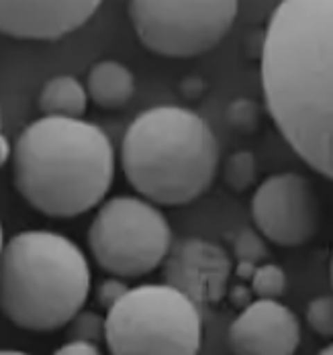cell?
Returning a JSON list of instances; mask_svg holds the SVG:
<instances>
[{
    "instance_id": "cell-1",
    "label": "cell",
    "mask_w": 333,
    "mask_h": 355,
    "mask_svg": "<svg viewBox=\"0 0 333 355\" xmlns=\"http://www.w3.org/2000/svg\"><path fill=\"white\" fill-rule=\"evenodd\" d=\"M266 108L295 153L333 182V0H284L262 43Z\"/></svg>"
},
{
    "instance_id": "cell-2",
    "label": "cell",
    "mask_w": 333,
    "mask_h": 355,
    "mask_svg": "<svg viewBox=\"0 0 333 355\" xmlns=\"http://www.w3.org/2000/svg\"><path fill=\"white\" fill-rule=\"evenodd\" d=\"M114 151L109 135L84 119L41 116L12 149V184L41 214L72 218L99 207L111 190Z\"/></svg>"
},
{
    "instance_id": "cell-3",
    "label": "cell",
    "mask_w": 333,
    "mask_h": 355,
    "mask_svg": "<svg viewBox=\"0 0 333 355\" xmlns=\"http://www.w3.org/2000/svg\"><path fill=\"white\" fill-rule=\"evenodd\" d=\"M121 168L133 190L151 205L182 207L213 184L219 143L207 121L190 108H148L125 131Z\"/></svg>"
},
{
    "instance_id": "cell-4",
    "label": "cell",
    "mask_w": 333,
    "mask_h": 355,
    "mask_svg": "<svg viewBox=\"0 0 333 355\" xmlns=\"http://www.w3.org/2000/svg\"><path fill=\"white\" fill-rule=\"evenodd\" d=\"M82 249L53 231H21L2 251V311L15 327L49 333L68 327L90 294Z\"/></svg>"
},
{
    "instance_id": "cell-5",
    "label": "cell",
    "mask_w": 333,
    "mask_h": 355,
    "mask_svg": "<svg viewBox=\"0 0 333 355\" xmlns=\"http://www.w3.org/2000/svg\"><path fill=\"white\" fill-rule=\"evenodd\" d=\"M105 343L111 355H198V304L170 284H142L107 313Z\"/></svg>"
},
{
    "instance_id": "cell-6",
    "label": "cell",
    "mask_w": 333,
    "mask_h": 355,
    "mask_svg": "<svg viewBox=\"0 0 333 355\" xmlns=\"http://www.w3.org/2000/svg\"><path fill=\"white\" fill-rule=\"evenodd\" d=\"M88 248L114 278H142L166 263L174 245L170 223L155 205L137 196H114L94 214Z\"/></svg>"
},
{
    "instance_id": "cell-7",
    "label": "cell",
    "mask_w": 333,
    "mask_h": 355,
    "mask_svg": "<svg viewBox=\"0 0 333 355\" xmlns=\"http://www.w3.org/2000/svg\"><path fill=\"white\" fill-rule=\"evenodd\" d=\"M233 0H135L129 19L142 45L164 58H194L213 49L233 27Z\"/></svg>"
},
{
    "instance_id": "cell-8",
    "label": "cell",
    "mask_w": 333,
    "mask_h": 355,
    "mask_svg": "<svg viewBox=\"0 0 333 355\" xmlns=\"http://www.w3.org/2000/svg\"><path fill=\"white\" fill-rule=\"evenodd\" d=\"M252 216L259 233L280 248L307 243L319 227V200L313 184L293 172L266 178L254 192Z\"/></svg>"
},
{
    "instance_id": "cell-9",
    "label": "cell",
    "mask_w": 333,
    "mask_h": 355,
    "mask_svg": "<svg viewBox=\"0 0 333 355\" xmlns=\"http://www.w3.org/2000/svg\"><path fill=\"white\" fill-rule=\"evenodd\" d=\"M233 355H295L300 345V320L280 300H254L227 331Z\"/></svg>"
},
{
    "instance_id": "cell-10",
    "label": "cell",
    "mask_w": 333,
    "mask_h": 355,
    "mask_svg": "<svg viewBox=\"0 0 333 355\" xmlns=\"http://www.w3.org/2000/svg\"><path fill=\"white\" fill-rule=\"evenodd\" d=\"M99 8L96 0H0V31L15 39L56 41L84 27Z\"/></svg>"
},
{
    "instance_id": "cell-11",
    "label": "cell",
    "mask_w": 333,
    "mask_h": 355,
    "mask_svg": "<svg viewBox=\"0 0 333 355\" xmlns=\"http://www.w3.org/2000/svg\"><path fill=\"white\" fill-rule=\"evenodd\" d=\"M166 284L182 290L198 306L217 302L227 290L231 272L229 257L221 248L188 237L176 243L166 259Z\"/></svg>"
},
{
    "instance_id": "cell-12",
    "label": "cell",
    "mask_w": 333,
    "mask_h": 355,
    "mask_svg": "<svg viewBox=\"0 0 333 355\" xmlns=\"http://www.w3.org/2000/svg\"><path fill=\"white\" fill-rule=\"evenodd\" d=\"M86 90L96 107L114 110L131 101L135 92V78L133 71L121 62L101 60L88 71Z\"/></svg>"
},
{
    "instance_id": "cell-13",
    "label": "cell",
    "mask_w": 333,
    "mask_h": 355,
    "mask_svg": "<svg viewBox=\"0 0 333 355\" xmlns=\"http://www.w3.org/2000/svg\"><path fill=\"white\" fill-rule=\"evenodd\" d=\"M88 98L86 86H82L76 76L60 73L43 84L37 105L43 116L82 119L88 107Z\"/></svg>"
},
{
    "instance_id": "cell-14",
    "label": "cell",
    "mask_w": 333,
    "mask_h": 355,
    "mask_svg": "<svg viewBox=\"0 0 333 355\" xmlns=\"http://www.w3.org/2000/svg\"><path fill=\"white\" fill-rule=\"evenodd\" d=\"M223 180L233 192H246L256 182V157L252 151H235L223 170Z\"/></svg>"
},
{
    "instance_id": "cell-15",
    "label": "cell",
    "mask_w": 333,
    "mask_h": 355,
    "mask_svg": "<svg viewBox=\"0 0 333 355\" xmlns=\"http://www.w3.org/2000/svg\"><path fill=\"white\" fill-rule=\"evenodd\" d=\"M287 290V274L280 266L262 263L252 278V294L258 300H278Z\"/></svg>"
},
{
    "instance_id": "cell-16",
    "label": "cell",
    "mask_w": 333,
    "mask_h": 355,
    "mask_svg": "<svg viewBox=\"0 0 333 355\" xmlns=\"http://www.w3.org/2000/svg\"><path fill=\"white\" fill-rule=\"evenodd\" d=\"M307 324L321 337L333 339V296H317L305 313Z\"/></svg>"
},
{
    "instance_id": "cell-17",
    "label": "cell",
    "mask_w": 333,
    "mask_h": 355,
    "mask_svg": "<svg viewBox=\"0 0 333 355\" xmlns=\"http://www.w3.org/2000/svg\"><path fill=\"white\" fill-rule=\"evenodd\" d=\"M235 257L237 266H250V268H259L262 261L268 257V248L259 239L258 233L254 231H241L235 239Z\"/></svg>"
},
{
    "instance_id": "cell-18",
    "label": "cell",
    "mask_w": 333,
    "mask_h": 355,
    "mask_svg": "<svg viewBox=\"0 0 333 355\" xmlns=\"http://www.w3.org/2000/svg\"><path fill=\"white\" fill-rule=\"evenodd\" d=\"M70 341H90L96 343L105 339V329H107V319L92 311H82L70 324Z\"/></svg>"
},
{
    "instance_id": "cell-19",
    "label": "cell",
    "mask_w": 333,
    "mask_h": 355,
    "mask_svg": "<svg viewBox=\"0 0 333 355\" xmlns=\"http://www.w3.org/2000/svg\"><path fill=\"white\" fill-rule=\"evenodd\" d=\"M227 119L233 129L241 133H252L258 129L259 123V107L258 103L250 98H237L227 108Z\"/></svg>"
},
{
    "instance_id": "cell-20",
    "label": "cell",
    "mask_w": 333,
    "mask_h": 355,
    "mask_svg": "<svg viewBox=\"0 0 333 355\" xmlns=\"http://www.w3.org/2000/svg\"><path fill=\"white\" fill-rule=\"evenodd\" d=\"M131 288H127V284L121 280V278H107V280H103L99 288H96V302L109 313L114 304H119L125 296H127V292H129Z\"/></svg>"
},
{
    "instance_id": "cell-21",
    "label": "cell",
    "mask_w": 333,
    "mask_h": 355,
    "mask_svg": "<svg viewBox=\"0 0 333 355\" xmlns=\"http://www.w3.org/2000/svg\"><path fill=\"white\" fill-rule=\"evenodd\" d=\"M53 355H103L101 347L90 341H68L60 345Z\"/></svg>"
},
{
    "instance_id": "cell-22",
    "label": "cell",
    "mask_w": 333,
    "mask_h": 355,
    "mask_svg": "<svg viewBox=\"0 0 333 355\" xmlns=\"http://www.w3.org/2000/svg\"><path fill=\"white\" fill-rule=\"evenodd\" d=\"M180 90L185 92L186 98H198L200 94H203V82L198 80V78H188L185 80L182 84H180Z\"/></svg>"
},
{
    "instance_id": "cell-23",
    "label": "cell",
    "mask_w": 333,
    "mask_h": 355,
    "mask_svg": "<svg viewBox=\"0 0 333 355\" xmlns=\"http://www.w3.org/2000/svg\"><path fill=\"white\" fill-rule=\"evenodd\" d=\"M229 298H231V302H233V304L241 306V311L254 302V300H250V292H248L246 288H241V286L231 288V290H229Z\"/></svg>"
},
{
    "instance_id": "cell-24",
    "label": "cell",
    "mask_w": 333,
    "mask_h": 355,
    "mask_svg": "<svg viewBox=\"0 0 333 355\" xmlns=\"http://www.w3.org/2000/svg\"><path fill=\"white\" fill-rule=\"evenodd\" d=\"M0 143H2V162H8V159H12V155H10V145H8V139L6 137H2L0 139Z\"/></svg>"
},
{
    "instance_id": "cell-25",
    "label": "cell",
    "mask_w": 333,
    "mask_h": 355,
    "mask_svg": "<svg viewBox=\"0 0 333 355\" xmlns=\"http://www.w3.org/2000/svg\"><path fill=\"white\" fill-rule=\"evenodd\" d=\"M317 355H333V343H330L327 347H323V349H321Z\"/></svg>"
},
{
    "instance_id": "cell-26",
    "label": "cell",
    "mask_w": 333,
    "mask_h": 355,
    "mask_svg": "<svg viewBox=\"0 0 333 355\" xmlns=\"http://www.w3.org/2000/svg\"><path fill=\"white\" fill-rule=\"evenodd\" d=\"M0 355H29V354H25V352H10V349H6V352H2Z\"/></svg>"
},
{
    "instance_id": "cell-27",
    "label": "cell",
    "mask_w": 333,
    "mask_h": 355,
    "mask_svg": "<svg viewBox=\"0 0 333 355\" xmlns=\"http://www.w3.org/2000/svg\"><path fill=\"white\" fill-rule=\"evenodd\" d=\"M332 282H333V257H332Z\"/></svg>"
}]
</instances>
